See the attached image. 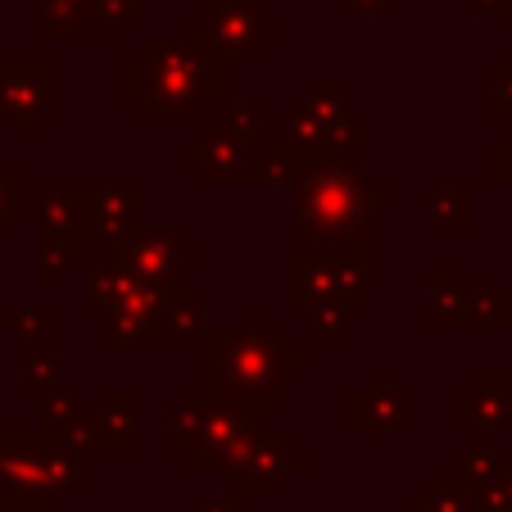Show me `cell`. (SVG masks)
Returning <instances> with one entry per match:
<instances>
[{"label":"cell","mask_w":512,"mask_h":512,"mask_svg":"<svg viewBox=\"0 0 512 512\" xmlns=\"http://www.w3.org/2000/svg\"><path fill=\"white\" fill-rule=\"evenodd\" d=\"M50 109H55V64L0 68V118L23 123V136H32V123L50 118Z\"/></svg>","instance_id":"obj_4"},{"label":"cell","mask_w":512,"mask_h":512,"mask_svg":"<svg viewBox=\"0 0 512 512\" xmlns=\"http://www.w3.org/2000/svg\"><path fill=\"white\" fill-rule=\"evenodd\" d=\"M300 218L327 241H358V177L345 168H318L300 186Z\"/></svg>","instance_id":"obj_2"},{"label":"cell","mask_w":512,"mask_h":512,"mask_svg":"<svg viewBox=\"0 0 512 512\" xmlns=\"http://www.w3.org/2000/svg\"><path fill=\"white\" fill-rule=\"evenodd\" d=\"M19 173H14L10 164H0V227L14 223V213H19Z\"/></svg>","instance_id":"obj_5"},{"label":"cell","mask_w":512,"mask_h":512,"mask_svg":"<svg viewBox=\"0 0 512 512\" xmlns=\"http://www.w3.org/2000/svg\"><path fill=\"white\" fill-rule=\"evenodd\" d=\"M209 377L213 386L223 381L227 390L241 386V390H277V340L263 336V340H250V336H232L223 345V354H209Z\"/></svg>","instance_id":"obj_3"},{"label":"cell","mask_w":512,"mask_h":512,"mask_svg":"<svg viewBox=\"0 0 512 512\" xmlns=\"http://www.w3.org/2000/svg\"><path fill=\"white\" fill-rule=\"evenodd\" d=\"M37 435H0V512H37L55 503V476L68 485V476L46 458Z\"/></svg>","instance_id":"obj_1"}]
</instances>
